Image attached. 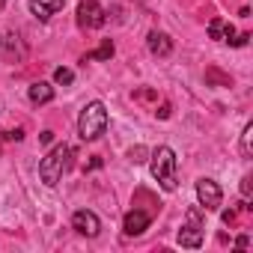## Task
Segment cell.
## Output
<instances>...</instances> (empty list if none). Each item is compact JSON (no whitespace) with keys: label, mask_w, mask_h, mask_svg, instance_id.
I'll return each instance as SVG.
<instances>
[{"label":"cell","mask_w":253,"mask_h":253,"mask_svg":"<svg viewBox=\"0 0 253 253\" xmlns=\"http://www.w3.org/2000/svg\"><path fill=\"white\" fill-rule=\"evenodd\" d=\"M247 39H250L247 33H238V36H235V39H232L229 45H235V48H241V45H247Z\"/></svg>","instance_id":"obj_18"},{"label":"cell","mask_w":253,"mask_h":253,"mask_svg":"<svg viewBox=\"0 0 253 253\" xmlns=\"http://www.w3.org/2000/svg\"><path fill=\"white\" fill-rule=\"evenodd\" d=\"M0 45H3V39H0Z\"/></svg>","instance_id":"obj_26"},{"label":"cell","mask_w":253,"mask_h":253,"mask_svg":"<svg viewBox=\"0 0 253 253\" xmlns=\"http://www.w3.org/2000/svg\"><path fill=\"white\" fill-rule=\"evenodd\" d=\"M179 244L182 247H191L197 250L203 244V223H200V209H191L188 211V223L179 229Z\"/></svg>","instance_id":"obj_4"},{"label":"cell","mask_w":253,"mask_h":253,"mask_svg":"<svg viewBox=\"0 0 253 253\" xmlns=\"http://www.w3.org/2000/svg\"><path fill=\"white\" fill-rule=\"evenodd\" d=\"M98 167H101V158H92V161L86 164V170H98Z\"/></svg>","instance_id":"obj_24"},{"label":"cell","mask_w":253,"mask_h":253,"mask_svg":"<svg viewBox=\"0 0 253 253\" xmlns=\"http://www.w3.org/2000/svg\"><path fill=\"white\" fill-rule=\"evenodd\" d=\"M223 223H235V211H232V209L223 211Z\"/></svg>","instance_id":"obj_22"},{"label":"cell","mask_w":253,"mask_h":253,"mask_svg":"<svg viewBox=\"0 0 253 253\" xmlns=\"http://www.w3.org/2000/svg\"><path fill=\"white\" fill-rule=\"evenodd\" d=\"M27 95H30L33 104H48V101L54 98V86H51L48 81H36V84H30Z\"/></svg>","instance_id":"obj_12"},{"label":"cell","mask_w":253,"mask_h":253,"mask_svg":"<svg viewBox=\"0 0 253 253\" xmlns=\"http://www.w3.org/2000/svg\"><path fill=\"white\" fill-rule=\"evenodd\" d=\"M197 200H200V209L214 211L223 203V191L217 188L214 179H197Z\"/></svg>","instance_id":"obj_5"},{"label":"cell","mask_w":253,"mask_h":253,"mask_svg":"<svg viewBox=\"0 0 253 253\" xmlns=\"http://www.w3.org/2000/svg\"><path fill=\"white\" fill-rule=\"evenodd\" d=\"M128 158H131L134 164H143V161H146V149H143V146H134V149L128 152Z\"/></svg>","instance_id":"obj_16"},{"label":"cell","mask_w":253,"mask_h":253,"mask_svg":"<svg viewBox=\"0 0 253 253\" xmlns=\"http://www.w3.org/2000/svg\"><path fill=\"white\" fill-rule=\"evenodd\" d=\"M146 45H149V51H152L155 57H167V54L173 51V39H170L167 33H158V30H152V33H149Z\"/></svg>","instance_id":"obj_11"},{"label":"cell","mask_w":253,"mask_h":253,"mask_svg":"<svg viewBox=\"0 0 253 253\" xmlns=\"http://www.w3.org/2000/svg\"><path fill=\"white\" fill-rule=\"evenodd\" d=\"M39 140H42V143H51V140H54V131H42V137H39Z\"/></svg>","instance_id":"obj_23"},{"label":"cell","mask_w":253,"mask_h":253,"mask_svg":"<svg viewBox=\"0 0 253 253\" xmlns=\"http://www.w3.org/2000/svg\"><path fill=\"white\" fill-rule=\"evenodd\" d=\"M110 57H113V42H110V39H104V42H101V48H98V51H92V54H86L81 63H89V60H110Z\"/></svg>","instance_id":"obj_13"},{"label":"cell","mask_w":253,"mask_h":253,"mask_svg":"<svg viewBox=\"0 0 253 253\" xmlns=\"http://www.w3.org/2000/svg\"><path fill=\"white\" fill-rule=\"evenodd\" d=\"M250 140H253V125H247L244 134H241V152H244V158H250Z\"/></svg>","instance_id":"obj_15"},{"label":"cell","mask_w":253,"mask_h":253,"mask_svg":"<svg viewBox=\"0 0 253 253\" xmlns=\"http://www.w3.org/2000/svg\"><path fill=\"white\" fill-rule=\"evenodd\" d=\"M63 6H66V0H30V12H33L39 21H48V18L57 15Z\"/></svg>","instance_id":"obj_9"},{"label":"cell","mask_w":253,"mask_h":253,"mask_svg":"<svg viewBox=\"0 0 253 253\" xmlns=\"http://www.w3.org/2000/svg\"><path fill=\"white\" fill-rule=\"evenodd\" d=\"M72 167V146H66V143H60V146H54L42 161H39V179L48 185V188H54L60 179H63V173Z\"/></svg>","instance_id":"obj_1"},{"label":"cell","mask_w":253,"mask_h":253,"mask_svg":"<svg viewBox=\"0 0 253 253\" xmlns=\"http://www.w3.org/2000/svg\"><path fill=\"white\" fill-rule=\"evenodd\" d=\"M155 113H158V116H161V119H167V116H170V104H167V101H164V104H161V110H155Z\"/></svg>","instance_id":"obj_21"},{"label":"cell","mask_w":253,"mask_h":253,"mask_svg":"<svg viewBox=\"0 0 253 253\" xmlns=\"http://www.w3.org/2000/svg\"><path fill=\"white\" fill-rule=\"evenodd\" d=\"M107 128V107L101 101H89L78 116V134L81 140H98Z\"/></svg>","instance_id":"obj_2"},{"label":"cell","mask_w":253,"mask_h":253,"mask_svg":"<svg viewBox=\"0 0 253 253\" xmlns=\"http://www.w3.org/2000/svg\"><path fill=\"white\" fill-rule=\"evenodd\" d=\"M209 36L217 39V42H232L235 39V27L229 21H223V18H211L209 21Z\"/></svg>","instance_id":"obj_10"},{"label":"cell","mask_w":253,"mask_h":253,"mask_svg":"<svg viewBox=\"0 0 253 253\" xmlns=\"http://www.w3.org/2000/svg\"><path fill=\"white\" fill-rule=\"evenodd\" d=\"M241 194H244V200L250 197V176H244V179H241Z\"/></svg>","instance_id":"obj_19"},{"label":"cell","mask_w":253,"mask_h":253,"mask_svg":"<svg viewBox=\"0 0 253 253\" xmlns=\"http://www.w3.org/2000/svg\"><path fill=\"white\" fill-rule=\"evenodd\" d=\"M152 176L164 191H176V152L170 146L152 149Z\"/></svg>","instance_id":"obj_3"},{"label":"cell","mask_w":253,"mask_h":253,"mask_svg":"<svg viewBox=\"0 0 253 253\" xmlns=\"http://www.w3.org/2000/svg\"><path fill=\"white\" fill-rule=\"evenodd\" d=\"M104 9L98 6V0H81L78 3V24L84 27V30H95V27H101L104 24Z\"/></svg>","instance_id":"obj_6"},{"label":"cell","mask_w":253,"mask_h":253,"mask_svg":"<svg viewBox=\"0 0 253 253\" xmlns=\"http://www.w3.org/2000/svg\"><path fill=\"white\" fill-rule=\"evenodd\" d=\"M3 3H6V0H0V6H3Z\"/></svg>","instance_id":"obj_25"},{"label":"cell","mask_w":253,"mask_h":253,"mask_svg":"<svg viewBox=\"0 0 253 253\" xmlns=\"http://www.w3.org/2000/svg\"><path fill=\"white\" fill-rule=\"evenodd\" d=\"M72 229H75L78 235L95 238V235L101 232V220H98V214H95V211L81 209V211H75V214H72Z\"/></svg>","instance_id":"obj_7"},{"label":"cell","mask_w":253,"mask_h":253,"mask_svg":"<svg viewBox=\"0 0 253 253\" xmlns=\"http://www.w3.org/2000/svg\"><path fill=\"white\" fill-rule=\"evenodd\" d=\"M122 229H125V235H143L149 229V214L140 211V209H131L122 220Z\"/></svg>","instance_id":"obj_8"},{"label":"cell","mask_w":253,"mask_h":253,"mask_svg":"<svg viewBox=\"0 0 253 253\" xmlns=\"http://www.w3.org/2000/svg\"><path fill=\"white\" fill-rule=\"evenodd\" d=\"M247 244H250V238H247V235H238V238H235V247H238V250H244Z\"/></svg>","instance_id":"obj_20"},{"label":"cell","mask_w":253,"mask_h":253,"mask_svg":"<svg viewBox=\"0 0 253 253\" xmlns=\"http://www.w3.org/2000/svg\"><path fill=\"white\" fill-rule=\"evenodd\" d=\"M0 140H15V143H18V140H24V131H21V128H15V131H6L3 137H0Z\"/></svg>","instance_id":"obj_17"},{"label":"cell","mask_w":253,"mask_h":253,"mask_svg":"<svg viewBox=\"0 0 253 253\" xmlns=\"http://www.w3.org/2000/svg\"><path fill=\"white\" fill-rule=\"evenodd\" d=\"M54 81H57V84H63V86H69V84L75 81V72H72V69H66V66H60V69L54 72Z\"/></svg>","instance_id":"obj_14"}]
</instances>
